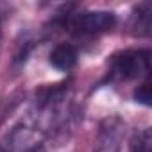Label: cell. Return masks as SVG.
Returning a JSON list of instances; mask_svg holds the SVG:
<instances>
[{"mask_svg": "<svg viewBox=\"0 0 152 152\" xmlns=\"http://www.w3.org/2000/svg\"><path fill=\"white\" fill-rule=\"evenodd\" d=\"M116 18L109 11H84L75 16L73 27L83 32H104L113 29Z\"/></svg>", "mask_w": 152, "mask_h": 152, "instance_id": "cell-1", "label": "cell"}, {"mask_svg": "<svg viewBox=\"0 0 152 152\" xmlns=\"http://www.w3.org/2000/svg\"><path fill=\"white\" fill-rule=\"evenodd\" d=\"M148 68V54L147 52H124L115 59V72L124 79L138 77L141 72Z\"/></svg>", "mask_w": 152, "mask_h": 152, "instance_id": "cell-2", "label": "cell"}, {"mask_svg": "<svg viewBox=\"0 0 152 152\" xmlns=\"http://www.w3.org/2000/svg\"><path fill=\"white\" fill-rule=\"evenodd\" d=\"M77 48L73 45H68V43H61L57 45L52 52H50V64L56 68V70H61V72H68L72 70L75 64H77Z\"/></svg>", "mask_w": 152, "mask_h": 152, "instance_id": "cell-3", "label": "cell"}, {"mask_svg": "<svg viewBox=\"0 0 152 152\" xmlns=\"http://www.w3.org/2000/svg\"><path fill=\"white\" fill-rule=\"evenodd\" d=\"M134 100L143 104V106H150V100H152V91H150V86L148 84H143L140 86L136 91H134Z\"/></svg>", "mask_w": 152, "mask_h": 152, "instance_id": "cell-4", "label": "cell"}]
</instances>
